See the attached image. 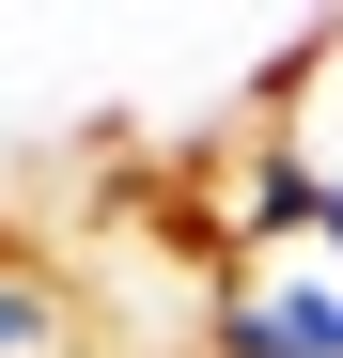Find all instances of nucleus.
<instances>
[{
    "label": "nucleus",
    "mask_w": 343,
    "mask_h": 358,
    "mask_svg": "<svg viewBox=\"0 0 343 358\" xmlns=\"http://www.w3.org/2000/svg\"><path fill=\"white\" fill-rule=\"evenodd\" d=\"M234 125H250V141H265L281 171H297L312 203H343V31H312L297 63H265Z\"/></svg>",
    "instance_id": "1"
}]
</instances>
